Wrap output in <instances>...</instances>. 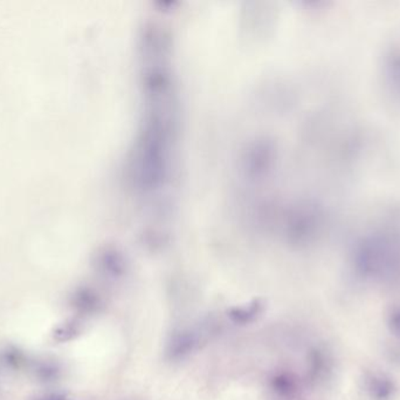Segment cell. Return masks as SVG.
<instances>
[{
	"instance_id": "obj_1",
	"label": "cell",
	"mask_w": 400,
	"mask_h": 400,
	"mask_svg": "<svg viewBox=\"0 0 400 400\" xmlns=\"http://www.w3.org/2000/svg\"><path fill=\"white\" fill-rule=\"evenodd\" d=\"M197 338L191 332H179L175 334L168 344V356L171 359H180L195 350Z\"/></svg>"
},
{
	"instance_id": "obj_2",
	"label": "cell",
	"mask_w": 400,
	"mask_h": 400,
	"mask_svg": "<svg viewBox=\"0 0 400 400\" xmlns=\"http://www.w3.org/2000/svg\"><path fill=\"white\" fill-rule=\"evenodd\" d=\"M264 311V303L260 300H254L244 307H232L229 317L232 322L239 325H246L258 318Z\"/></svg>"
},
{
	"instance_id": "obj_3",
	"label": "cell",
	"mask_w": 400,
	"mask_h": 400,
	"mask_svg": "<svg viewBox=\"0 0 400 400\" xmlns=\"http://www.w3.org/2000/svg\"><path fill=\"white\" fill-rule=\"evenodd\" d=\"M367 387L371 397L377 400L389 399L394 392V383L390 379L376 374H374L370 379H367Z\"/></svg>"
},
{
	"instance_id": "obj_4",
	"label": "cell",
	"mask_w": 400,
	"mask_h": 400,
	"mask_svg": "<svg viewBox=\"0 0 400 400\" xmlns=\"http://www.w3.org/2000/svg\"><path fill=\"white\" fill-rule=\"evenodd\" d=\"M271 389L281 397L291 398L295 396L298 391V383L294 378L291 377V374H276L271 379Z\"/></svg>"
},
{
	"instance_id": "obj_5",
	"label": "cell",
	"mask_w": 400,
	"mask_h": 400,
	"mask_svg": "<svg viewBox=\"0 0 400 400\" xmlns=\"http://www.w3.org/2000/svg\"><path fill=\"white\" fill-rule=\"evenodd\" d=\"M77 307L83 310H94L99 305V298L95 294H92L90 291H82L77 295Z\"/></svg>"
}]
</instances>
